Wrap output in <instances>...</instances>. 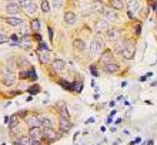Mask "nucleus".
Segmentation results:
<instances>
[{"label": "nucleus", "mask_w": 157, "mask_h": 145, "mask_svg": "<svg viewBox=\"0 0 157 145\" xmlns=\"http://www.w3.org/2000/svg\"><path fill=\"white\" fill-rule=\"evenodd\" d=\"M42 125L44 128H49V127H53V121L50 118H42Z\"/></svg>", "instance_id": "25"}, {"label": "nucleus", "mask_w": 157, "mask_h": 145, "mask_svg": "<svg viewBox=\"0 0 157 145\" xmlns=\"http://www.w3.org/2000/svg\"><path fill=\"white\" fill-rule=\"evenodd\" d=\"M32 29L36 33H39V30H40V22H39V19H33L32 20Z\"/></svg>", "instance_id": "23"}, {"label": "nucleus", "mask_w": 157, "mask_h": 145, "mask_svg": "<svg viewBox=\"0 0 157 145\" xmlns=\"http://www.w3.org/2000/svg\"><path fill=\"white\" fill-rule=\"evenodd\" d=\"M59 125H60V131L62 132H67L69 129H70V127H72V124L67 121V118H62L60 121H59Z\"/></svg>", "instance_id": "11"}, {"label": "nucleus", "mask_w": 157, "mask_h": 145, "mask_svg": "<svg viewBox=\"0 0 157 145\" xmlns=\"http://www.w3.org/2000/svg\"><path fill=\"white\" fill-rule=\"evenodd\" d=\"M137 142H140V138H136L134 141H131V145H136Z\"/></svg>", "instance_id": "39"}, {"label": "nucleus", "mask_w": 157, "mask_h": 145, "mask_svg": "<svg viewBox=\"0 0 157 145\" xmlns=\"http://www.w3.org/2000/svg\"><path fill=\"white\" fill-rule=\"evenodd\" d=\"M27 30H29V29H27L26 26H23L22 30H20V36H26V34H27Z\"/></svg>", "instance_id": "31"}, {"label": "nucleus", "mask_w": 157, "mask_h": 145, "mask_svg": "<svg viewBox=\"0 0 157 145\" xmlns=\"http://www.w3.org/2000/svg\"><path fill=\"white\" fill-rule=\"evenodd\" d=\"M36 10H37V6H36L34 3H32V2H30V3L26 6V12H27L29 14H33Z\"/></svg>", "instance_id": "22"}, {"label": "nucleus", "mask_w": 157, "mask_h": 145, "mask_svg": "<svg viewBox=\"0 0 157 145\" xmlns=\"http://www.w3.org/2000/svg\"><path fill=\"white\" fill-rule=\"evenodd\" d=\"M43 136H44L46 139L52 141V139H56V138H57V132L54 131L53 127H49V128H44V129H43Z\"/></svg>", "instance_id": "3"}, {"label": "nucleus", "mask_w": 157, "mask_h": 145, "mask_svg": "<svg viewBox=\"0 0 157 145\" xmlns=\"http://www.w3.org/2000/svg\"><path fill=\"white\" fill-rule=\"evenodd\" d=\"M19 5H16V3H7L6 5V12L9 13V14H17L19 13Z\"/></svg>", "instance_id": "9"}, {"label": "nucleus", "mask_w": 157, "mask_h": 145, "mask_svg": "<svg viewBox=\"0 0 157 145\" xmlns=\"http://www.w3.org/2000/svg\"><path fill=\"white\" fill-rule=\"evenodd\" d=\"M10 118H12V117H5V122L9 124V122H10Z\"/></svg>", "instance_id": "41"}, {"label": "nucleus", "mask_w": 157, "mask_h": 145, "mask_svg": "<svg viewBox=\"0 0 157 145\" xmlns=\"http://www.w3.org/2000/svg\"><path fill=\"white\" fill-rule=\"evenodd\" d=\"M60 5H62V0H54V2H53V7H60Z\"/></svg>", "instance_id": "34"}, {"label": "nucleus", "mask_w": 157, "mask_h": 145, "mask_svg": "<svg viewBox=\"0 0 157 145\" xmlns=\"http://www.w3.org/2000/svg\"><path fill=\"white\" fill-rule=\"evenodd\" d=\"M129 9H130V12L131 13H136L137 12V2H129Z\"/></svg>", "instance_id": "26"}, {"label": "nucleus", "mask_w": 157, "mask_h": 145, "mask_svg": "<svg viewBox=\"0 0 157 145\" xmlns=\"http://www.w3.org/2000/svg\"><path fill=\"white\" fill-rule=\"evenodd\" d=\"M29 91H30L32 94H37V93H39V87H37V85H33V88L29 90Z\"/></svg>", "instance_id": "33"}, {"label": "nucleus", "mask_w": 157, "mask_h": 145, "mask_svg": "<svg viewBox=\"0 0 157 145\" xmlns=\"http://www.w3.org/2000/svg\"><path fill=\"white\" fill-rule=\"evenodd\" d=\"M42 10H43L44 13L50 12V5H49V2H42Z\"/></svg>", "instance_id": "28"}, {"label": "nucleus", "mask_w": 157, "mask_h": 145, "mask_svg": "<svg viewBox=\"0 0 157 145\" xmlns=\"http://www.w3.org/2000/svg\"><path fill=\"white\" fill-rule=\"evenodd\" d=\"M34 37H36V40H39V43H40V41H43V40H42V37H40V34H39V33H36V36H34Z\"/></svg>", "instance_id": "37"}, {"label": "nucleus", "mask_w": 157, "mask_h": 145, "mask_svg": "<svg viewBox=\"0 0 157 145\" xmlns=\"http://www.w3.org/2000/svg\"><path fill=\"white\" fill-rule=\"evenodd\" d=\"M49 36L50 39H53V29H49Z\"/></svg>", "instance_id": "40"}, {"label": "nucleus", "mask_w": 157, "mask_h": 145, "mask_svg": "<svg viewBox=\"0 0 157 145\" xmlns=\"http://www.w3.org/2000/svg\"><path fill=\"white\" fill-rule=\"evenodd\" d=\"M43 135V132H42V129H40V127H33V128H30V138L32 139H40V136Z\"/></svg>", "instance_id": "8"}, {"label": "nucleus", "mask_w": 157, "mask_h": 145, "mask_svg": "<svg viewBox=\"0 0 157 145\" xmlns=\"http://www.w3.org/2000/svg\"><path fill=\"white\" fill-rule=\"evenodd\" d=\"M6 23H7V24H10V26H20L23 22H22V19H20V17L10 16V17H7V19H6Z\"/></svg>", "instance_id": "13"}, {"label": "nucleus", "mask_w": 157, "mask_h": 145, "mask_svg": "<svg viewBox=\"0 0 157 145\" xmlns=\"http://www.w3.org/2000/svg\"><path fill=\"white\" fill-rule=\"evenodd\" d=\"M42 2H47V0H42Z\"/></svg>", "instance_id": "45"}, {"label": "nucleus", "mask_w": 157, "mask_h": 145, "mask_svg": "<svg viewBox=\"0 0 157 145\" xmlns=\"http://www.w3.org/2000/svg\"><path fill=\"white\" fill-rule=\"evenodd\" d=\"M94 29H96L97 33H104V31H107V30H109V23H107V20H100V22H97Z\"/></svg>", "instance_id": "4"}, {"label": "nucleus", "mask_w": 157, "mask_h": 145, "mask_svg": "<svg viewBox=\"0 0 157 145\" xmlns=\"http://www.w3.org/2000/svg\"><path fill=\"white\" fill-rule=\"evenodd\" d=\"M100 49H101V43H100V40H93L91 41V46H90V51H91V54L93 56H97L99 53H100Z\"/></svg>", "instance_id": "6"}, {"label": "nucleus", "mask_w": 157, "mask_h": 145, "mask_svg": "<svg viewBox=\"0 0 157 145\" xmlns=\"http://www.w3.org/2000/svg\"><path fill=\"white\" fill-rule=\"evenodd\" d=\"M151 7H153V10H154V12H157V5H153Z\"/></svg>", "instance_id": "43"}, {"label": "nucleus", "mask_w": 157, "mask_h": 145, "mask_svg": "<svg viewBox=\"0 0 157 145\" xmlns=\"http://www.w3.org/2000/svg\"><path fill=\"white\" fill-rule=\"evenodd\" d=\"M111 122H113L111 117H107V119H106V124H111Z\"/></svg>", "instance_id": "38"}, {"label": "nucleus", "mask_w": 157, "mask_h": 145, "mask_svg": "<svg viewBox=\"0 0 157 145\" xmlns=\"http://www.w3.org/2000/svg\"><path fill=\"white\" fill-rule=\"evenodd\" d=\"M110 60H111V53L110 51H104L101 54V57H100V63H103V64L110 63Z\"/></svg>", "instance_id": "19"}, {"label": "nucleus", "mask_w": 157, "mask_h": 145, "mask_svg": "<svg viewBox=\"0 0 157 145\" xmlns=\"http://www.w3.org/2000/svg\"><path fill=\"white\" fill-rule=\"evenodd\" d=\"M114 145H117V144H114Z\"/></svg>", "instance_id": "46"}, {"label": "nucleus", "mask_w": 157, "mask_h": 145, "mask_svg": "<svg viewBox=\"0 0 157 145\" xmlns=\"http://www.w3.org/2000/svg\"><path fill=\"white\" fill-rule=\"evenodd\" d=\"M22 47H23L25 50H30V47H32V41H30V39H29L27 36L23 37V40H22Z\"/></svg>", "instance_id": "20"}, {"label": "nucleus", "mask_w": 157, "mask_h": 145, "mask_svg": "<svg viewBox=\"0 0 157 145\" xmlns=\"http://www.w3.org/2000/svg\"><path fill=\"white\" fill-rule=\"evenodd\" d=\"M26 124H27L30 128H33V127H40L42 119L37 118V117H34V115H32V117H27V118H26Z\"/></svg>", "instance_id": "5"}, {"label": "nucleus", "mask_w": 157, "mask_h": 145, "mask_svg": "<svg viewBox=\"0 0 157 145\" xmlns=\"http://www.w3.org/2000/svg\"><path fill=\"white\" fill-rule=\"evenodd\" d=\"M110 7L114 10H121L123 9V2L121 0H110Z\"/></svg>", "instance_id": "18"}, {"label": "nucleus", "mask_w": 157, "mask_h": 145, "mask_svg": "<svg viewBox=\"0 0 157 145\" xmlns=\"http://www.w3.org/2000/svg\"><path fill=\"white\" fill-rule=\"evenodd\" d=\"M60 114H62V117H64V118H69V112H67L66 107H63V108L60 110Z\"/></svg>", "instance_id": "29"}, {"label": "nucleus", "mask_w": 157, "mask_h": 145, "mask_svg": "<svg viewBox=\"0 0 157 145\" xmlns=\"http://www.w3.org/2000/svg\"><path fill=\"white\" fill-rule=\"evenodd\" d=\"M5 41H7V36H5V34H0V44H3Z\"/></svg>", "instance_id": "32"}, {"label": "nucleus", "mask_w": 157, "mask_h": 145, "mask_svg": "<svg viewBox=\"0 0 157 145\" xmlns=\"http://www.w3.org/2000/svg\"><path fill=\"white\" fill-rule=\"evenodd\" d=\"M103 16H104L106 20H110V22H114V20L119 19V17H117V13H116L114 10H111V9L104 10V12H103Z\"/></svg>", "instance_id": "7"}, {"label": "nucleus", "mask_w": 157, "mask_h": 145, "mask_svg": "<svg viewBox=\"0 0 157 145\" xmlns=\"http://www.w3.org/2000/svg\"><path fill=\"white\" fill-rule=\"evenodd\" d=\"M73 46H74V49H76V50H79V51H83V50L86 49L84 41H83V40H80V39H76V40H74V43H73Z\"/></svg>", "instance_id": "16"}, {"label": "nucleus", "mask_w": 157, "mask_h": 145, "mask_svg": "<svg viewBox=\"0 0 157 145\" xmlns=\"http://www.w3.org/2000/svg\"><path fill=\"white\" fill-rule=\"evenodd\" d=\"M90 70H91L93 77H97V75H99V74H97V71H96V68H94V66H91V67H90Z\"/></svg>", "instance_id": "35"}, {"label": "nucleus", "mask_w": 157, "mask_h": 145, "mask_svg": "<svg viewBox=\"0 0 157 145\" xmlns=\"http://www.w3.org/2000/svg\"><path fill=\"white\" fill-rule=\"evenodd\" d=\"M19 124V121H17V117L16 115H13L12 118H10V122H9V125H10V128H16V125Z\"/></svg>", "instance_id": "27"}, {"label": "nucleus", "mask_w": 157, "mask_h": 145, "mask_svg": "<svg viewBox=\"0 0 157 145\" xmlns=\"http://www.w3.org/2000/svg\"><path fill=\"white\" fill-rule=\"evenodd\" d=\"M2 83L5 84V85H12L13 83H15V74L9 70V71H3L2 73Z\"/></svg>", "instance_id": "2"}, {"label": "nucleus", "mask_w": 157, "mask_h": 145, "mask_svg": "<svg viewBox=\"0 0 157 145\" xmlns=\"http://www.w3.org/2000/svg\"><path fill=\"white\" fill-rule=\"evenodd\" d=\"M17 144H20V145H30V136H20Z\"/></svg>", "instance_id": "24"}, {"label": "nucleus", "mask_w": 157, "mask_h": 145, "mask_svg": "<svg viewBox=\"0 0 157 145\" xmlns=\"http://www.w3.org/2000/svg\"><path fill=\"white\" fill-rule=\"evenodd\" d=\"M39 46H40V49H43V50H47V46H46L43 41H40V44H39Z\"/></svg>", "instance_id": "36"}, {"label": "nucleus", "mask_w": 157, "mask_h": 145, "mask_svg": "<svg viewBox=\"0 0 157 145\" xmlns=\"http://www.w3.org/2000/svg\"><path fill=\"white\" fill-rule=\"evenodd\" d=\"M124 49H126V41H117V43H116V46H114V53L121 54Z\"/></svg>", "instance_id": "17"}, {"label": "nucleus", "mask_w": 157, "mask_h": 145, "mask_svg": "<svg viewBox=\"0 0 157 145\" xmlns=\"http://www.w3.org/2000/svg\"><path fill=\"white\" fill-rule=\"evenodd\" d=\"M86 122H87V124H93V122H94V118H89Z\"/></svg>", "instance_id": "42"}, {"label": "nucleus", "mask_w": 157, "mask_h": 145, "mask_svg": "<svg viewBox=\"0 0 157 145\" xmlns=\"http://www.w3.org/2000/svg\"><path fill=\"white\" fill-rule=\"evenodd\" d=\"M39 60H40L43 64H49V63H50V57H49L47 53H40V54H39Z\"/></svg>", "instance_id": "21"}, {"label": "nucleus", "mask_w": 157, "mask_h": 145, "mask_svg": "<svg viewBox=\"0 0 157 145\" xmlns=\"http://www.w3.org/2000/svg\"><path fill=\"white\" fill-rule=\"evenodd\" d=\"M121 56L126 58V60H131L133 57H134V46L131 44V41H126V49L123 50V53H121Z\"/></svg>", "instance_id": "1"}, {"label": "nucleus", "mask_w": 157, "mask_h": 145, "mask_svg": "<svg viewBox=\"0 0 157 145\" xmlns=\"http://www.w3.org/2000/svg\"><path fill=\"white\" fill-rule=\"evenodd\" d=\"M64 22L69 24V26H73L76 23V14L73 12H67L64 13Z\"/></svg>", "instance_id": "10"}, {"label": "nucleus", "mask_w": 157, "mask_h": 145, "mask_svg": "<svg viewBox=\"0 0 157 145\" xmlns=\"http://www.w3.org/2000/svg\"><path fill=\"white\" fill-rule=\"evenodd\" d=\"M106 33H107V39H109L110 41H114V40L119 39V31H117L116 29H110V30H107Z\"/></svg>", "instance_id": "15"}, {"label": "nucleus", "mask_w": 157, "mask_h": 145, "mask_svg": "<svg viewBox=\"0 0 157 145\" xmlns=\"http://www.w3.org/2000/svg\"><path fill=\"white\" fill-rule=\"evenodd\" d=\"M52 66H53V70H56V71H63L66 68V64L63 60H54Z\"/></svg>", "instance_id": "14"}, {"label": "nucleus", "mask_w": 157, "mask_h": 145, "mask_svg": "<svg viewBox=\"0 0 157 145\" xmlns=\"http://www.w3.org/2000/svg\"><path fill=\"white\" fill-rule=\"evenodd\" d=\"M17 3H19L20 6H25V7H26V6L30 3V0H17Z\"/></svg>", "instance_id": "30"}, {"label": "nucleus", "mask_w": 157, "mask_h": 145, "mask_svg": "<svg viewBox=\"0 0 157 145\" xmlns=\"http://www.w3.org/2000/svg\"><path fill=\"white\" fill-rule=\"evenodd\" d=\"M156 36H157V29H156Z\"/></svg>", "instance_id": "44"}, {"label": "nucleus", "mask_w": 157, "mask_h": 145, "mask_svg": "<svg viewBox=\"0 0 157 145\" xmlns=\"http://www.w3.org/2000/svg\"><path fill=\"white\" fill-rule=\"evenodd\" d=\"M119 64H116V63H107V64H104V71L106 73H116V71H119Z\"/></svg>", "instance_id": "12"}]
</instances>
